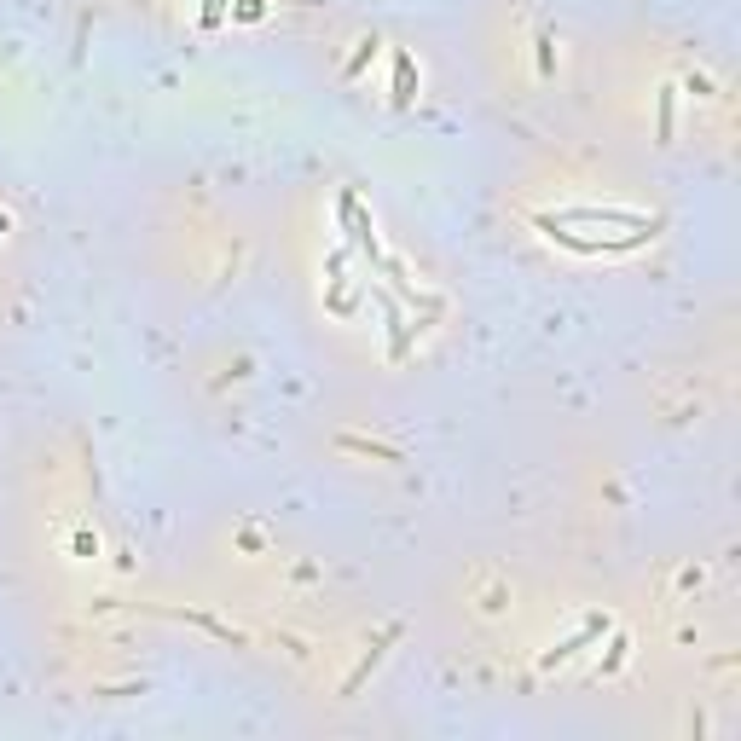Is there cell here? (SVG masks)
Segmentation results:
<instances>
[{
    "mask_svg": "<svg viewBox=\"0 0 741 741\" xmlns=\"http://www.w3.org/2000/svg\"><path fill=\"white\" fill-rule=\"evenodd\" d=\"M533 226H539L551 243H562V250H580V255H626V250H637V243L654 238V232H626V238H580V232H568L562 221H551V215H533Z\"/></svg>",
    "mask_w": 741,
    "mask_h": 741,
    "instance_id": "6da1fadb",
    "label": "cell"
},
{
    "mask_svg": "<svg viewBox=\"0 0 741 741\" xmlns=\"http://www.w3.org/2000/svg\"><path fill=\"white\" fill-rule=\"evenodd\" d=\"M336 215H342V226H348V238H353V250H360L370 267H382V243H377V226H370V215H365V203L353 197V191H342L336 197Z\"/></svg>",
    "mask_w": 741,
    "mask_h": 741,
    "instance_id": "7a4b0ae2",
    "label": "cell"
},
{
    "mask_svg": "<svg viewBox=\"0 0 741 741\" xmlns=\"http://www.w3.org/2000/svg\"><path fill=\"white\" fill-rule=\"evenodd\" d=\"M551 221H562V226H573V221H591V226H626V232H661V221L654 215H643V209H562V215H551Z\"/></svg>",
    "mask_w": 741,
    "mask_h": 741,
    "instance_id": "3957f363",
    "label": "cell"
},
{
    "mask_svg": "<svg viewBox=\"0 0 741 741\" xmlns=\"http://www.w3.org/2000/svg\"><path fill=\"white\" fill-rule=\"evenodd\" d=\"M602 631H608V614H591V620H585L580 631H573V637H568V643H556V649H551V654H544V661H539V666H544V672H556L562 661H573V654H580V649H591V643L602 637Z\"/></svg>",
    "mask_w": 741,
    "mask_h": 741,
    "instance_id": "277c9868",
    "label": "cell"
},
{
    "mask_svg": "<svg viewBox=\"0 0 741 741\" xmlns=\"http://www.w3.org/2000/svg\"><path fill=\"white\" fill-rule=\"evenodd\" d=\"M394 637H400V626H382V631H377V643H370V649H365V661H360V666L348 672V683H342V695H360V683L370 678V672H377V661H382V649H389Z\"/></svg>",
    "mask_w": 741,
    "mask_h": 741,
    "instance_id": "5b68a950",
    "label": "cell"
},
{
    "mask_svg": "<svg viewBox=\"0 0 741 741\" xmlns=\"http://www.w3.org/2000/svg\"><path fill=\"white\" fill-rule=\"evenodd\" d=\"M389 99L400 105V111H406L411 99H417V70H411V59H406V52H394V93H389Z\"/></svg>",
    "mask_w": 741,
    "mask_h": 741,
    "instance_id": "8992f818",
    "label": "cell"
},
{
    "mask_svg": "<svg viewBox=\"0 0 741 741\" xmlns=\"http://www.w3.org/2000/svg\"><path fill=\"white\" fill-rule=\"evenodd\" d=\"M377 47H382V41H377V35H370V41H360V52H353V59H348V64H342V76H360V70H365V64H370V52H377Z\"/></svg>",
    "mask_w": 741,
    "mask_h": 741,
    "instance_id": "52a82bcc",
    "label": "cell"
},
{
    "mask_svg": "<svg viewBox=\"0 0 741 741\" xmlns=\"http://www.w3.org/2000/svg\"><path fill=\"white\" fill-rule=\"evenodd\" d=\"M221 18H226V0H203V30H215Z\"/></svg>",
    "mask_w": 741,
    "mask_h": 741,
    "instance_id": "ba28073f",
    "label": "cell"
},
{
    "mask_svg": "<svg viewBox=\"0 0 741 741\" xmlns=\"http://www.w3.org/2000/svg\"><path fill=\"white\" fill-rule=\"evenodd\" d=\"M620 661H626V637H614V649H608V661H602V678H608V672H620Z\"/></svg>",
    "mask_w": 741,
    "mask_h": 741,
    "instance_id": "9c48e42d",
    "label": "cell"
},
{
    "mask_svg": "<svg viewBox=\"0 0 741 741\" xmlns=\"http://www.w3.org/2000/svg\"><path fill=\"white\" fill-rule=\"evenodd\" d=\"M666 140H672V87L661 93V145H666Z\"/></svg>",
    "mask_w": 741,
    "mask_h": 741,
    "instance_id": "30bf717a",
    "label": "cell"
},
{
    "mask_svg": "<svg viewBox=\"0 0 741 741\" xmlns=\"http://www.w3.org/2000/svg\"><path fill=\"white\" fill-rule=\"evenodd\" d=\"M539 70H544V76L556 70V52H551V35H539Z\"/></svg>",
    "mask_w": 741,
    "mask_h": 741,
    "instance_id": "8fae6325",
    "label": "cell"
},
{
    "mask_svg": "<svg viewBox=\"0 0 741 741\" xmlns=\"http://www.w3.org/2000/svg\"><path fill=\"white\" fill-rule=\"evenodd\" d=\"M261 12H267V0H238V18H243V23H255Z\"/></svg>",
    "mask_w": 741,
    "mask_h": 741,
    "instance_id": "7c38bea8",
    "label": "cell"
},
{
    "mask_svg": "<svg viewBox=\"0 0 741 741\" xmlns=\"http://www.w3.org/2000/svg\"><path fill=\"white\" fill-rule=\"evenodd\" d=\"M0 226H6V215H0Z\"/></svg>",
    "mask_w": 741,
    "mask_h": 741,
    "instance_id": "4fadbf2b",
    "label": "cell"
}]
</instances>
